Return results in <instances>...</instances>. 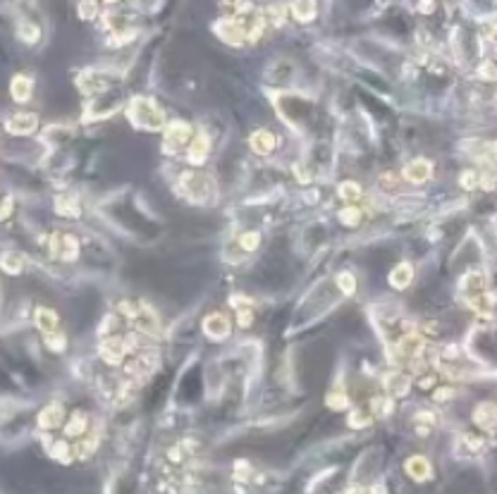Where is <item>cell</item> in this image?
Here are the masks:
<instances>
[{
  "mask_svg": "<svg viewBox=\"0 0 497 494\" xmlns=\"http://www.w3.org/2000/svg\"><path fill=\"white\" fill-rule=\"evenodd\" d=\"M335 287L340 289L345 296L357 294V287H359L357 275H354L352 270H342V272H337V277H335Z\"/></svg>",
  "mask_w": 497,
  "mask_h": 494,
  "instance_id": "obj_17",
  "label": "cell"
},
{
  "mask_svg": "<svg viewBox=\"0 0 497 494\" xmlns=\"http://www.w3.org/2000/svg\"><path fill=\"white\" fill-rule=\"evenodd\" d=\"M86 427H88L86 413H84V410H74V413L69 415L67 425H65V434H67V437H77V439H79L81 434L86 432Z\"/></svg>",
  "mask_w": 497,
  "mask_h": 494,
  "instance_id": "obj_16",
  "label": "cell"
},
{
  "mask_svg": "<svg viewBox=\"0 0 497 494\" xmlns=\"http://www.w3.org/2000/svg\"><path fill=\"white\" fill-rule=\"evenodd\" d=\"M187 153H189V163H194V165H201V163H206L208 160V153H211V136L208 134H197L192 141H189V148H187Z\"/></svg>",
  "mask_w": 497,
  "mask_h": 494,
  "instance_id": "obj_8",
  "label": "cell"
},
{
  "mask_svg": "<svg viewBox=\"0 0 497 494\" xmlns=\"http://www.w3.org/2000/svg\"><path fill=\"white\" fill-rule=\"evenodd\" d=\"M289 15L299 25H311L318 17V0H292L289 3Z\"/></svg>",
  "mask_w": 497,
  "mask_h": 494,
  "instance_id": "obj_6",
  "label": "cell"
},
{
  "mask_svg": "<svg viewBox=\"0 0 497 494\" xmlns=\"http://www.w3.org/2000/svg\"><path fill=\"white\" fill-rule=\"evenodd\" d=\"M34 323L41 332H55L58 325H60V318H58V311L51 306H39L37 311H34Z\"/></svg>",
  "mask_w": 497,
  "mask_h": 494,
  "instance_id": "obj_13",
  "label": "cell"
},
{
  "mask_svg": "<svg viewBox=\"0 0 497 494\" xmlns=\"http://www.w3.org/2000/svg\"><path fill=\"white\" fill-rule=\"evenodd\" d=\"M473 422H476L481 430L493 432L497 430V403L495 401H481L476 408H473Z\"/></svg>",
  "mask_w": 497,
  "mask_h": 494,
  "instance_id": "obj_4",
  "label": "cell"
},
{
  "mask_svg": "<svg viewBox=\"0 0 497 494\" xmlns=\"http://www.w3.org/2000/svg\"><path fill=\"white\" fill-rule=\"evenodd\" d=\"M413 277H416V270H413L411 263H399L392 267V272H390V284H392L395 289H409Z\"/></svg>",
  "mask_w": 497,
  "mask_h": 494,
  "instance_id": "obj_15",
  "label": "cell"
},
{
  "mask_svg": "<svg viewBox=\"0 0 497 494\" xmlns=\"http://www.w3.org/2000/svg\"><path fill=\"white\" fill-rule=\"evenodd\" d=\"M340 199H345V201L361 199V184L354 180H345L340 184Z\"/></svg>",
  "mask_w": 497,
  "mask_h": 494,
  "instance_id": "obj_25",
  "label": "cell"
},
{
  "mask_svg": "<svg viewBox=\"0 0 497 494\" xmlns=\"http://www.w3.org/2000/svg\"><path fill=\"white\" fill-rule=\"evenodd\" d=\"M17 36H20V41H25V44H37L41 39V29L39 25H34V22L22 20L20 25H17Z\"/></svg>",
  "mask_w": 497,
  "mask_h": 494,
  "instance_id": "obj_19",
  "label": "cell"
},
{
  "mask_svg": "<svg viewBox=\"0 0 497 494\" xmlns=\"http://www.w3.org/2000/svg\"><path fill=\"white\" fill-rule=\"evenodd\" d=\"M127 117L137 129H149V132L161 129L165 124V115L163 110L158 108V103L153 98H144V96L134 98L132 103H129Z\"/></svg>",
  "mask_w": 497,
  "mask_h": 494,
  "instance_id": "obj_1",
  "label": "cell"
},
{
  "mask_svg": "<svg viewBox=\"0 0 497 494\" xmlns=\"http://www.w3.org/2000/svg\"><path fill=\"white\" fill-rule=\"evenodd\" d=\"M361 220H364V208H357V206H347L340 211V222L345 225V227H352L357 229L361 225Z\"/></svg>",
  "mask_w": 497,
  "mask_h": 494,
  "instance_id": "obj_18",
  "label": "cell"
},
{
  "mask_svg": "<svg viewBox=\"0 0 497 494\" xmlns=\"http://www.w3.org/2000/svg\"><path fill=\"white\" fill-rule=\"evenodd\" d=\"M22 265H25V255H22L20 251H5V255H3L5 272H10V275H17V272L25 270Z\"/></svg>",
  "mask_w": 497,
  "mask_h": 494,
  "instance_id": "obj_22",
  "label": "cell"
},
{
  "mask_svg": "<svg viewBox=\"0 0 497 494\" xmlns=\"http://www.w3.org/2000/svg\"><path fill=\"white\" fill-rule=\"evenodd\" d=\"M62 406L58 401H53L48 403V406H44L41 408V413H39V427L41 430H55V427H60L62 425Z\"/></svg>",
  "mask_w": 497,
  "mask_h": 494,
  "instance_id": "obj_11",
  "label": "cell"
},
{
  "mask_svg": "<svg viewBox=\"0 0 497 494\" xmlns=\"http://www.w3.org/2000/svg\"><path fill=\"white\" fill-rule=\"evenodd\" d=\"M249 148H251L256 156H270V153L277 148V139L273 132H268V129H258V132H253L249 136Z\"/></svg>",
  "mask_w": 497,
  "mask_h": 494,
  "instance_id": "obj_7",
  "label": "cell"
},
{
  "mask_svg": "<svg viewBox=\"0 0 497 494\" xmlns=\"http://www.w3.org/2000/svg\"><path fill=\"white\" fill-rule=\"evenodd\" d=\"M204 332L213 342H225L230 337V320L223 313H211L204 320Z\"/></svg>",
  "mask_w": 497,
  "mask_h": 494,
  "instance_id": "obj_5",
  "label": "cell"
},
{
  "mask_svg": "<svg viewBox=\"0 0 497 494\" xmlns=\"http://www.w3.org/2000/svg\"><path fill=\"white\" fill-rule=\"evenodd\" d=\"M478 74H481L483 79L495 81L497 79V60H485L481 67H478Z\"/></svg>",
  "mask_w": 497,
  "mask_h": 494,
  "instance_id": "obj_28",
  "label": "cell"
},
{
  "mask_svg": "<svg viewBox=\"0 0 497 494\" xmlns=\"http://www.w3.org/2000/svg\"><path fill=\"white\" fill-rule=\"evenodd\" d=\"M258 246H261V232L249 229V232H244V234L239 236V248H241L244 253L258 251Z\"/></svg>",
  "mask_w": 497,
  "mask_h": 494,
  "instance_id": "obj_24",
  "label": "cell"
},
{
  "mask_svg": "<svg viewBox=\"0 0 497 494\" xmlns=\"http://www.w3.org/2000/svg\"><path fill=\"white\" fill-rule=\"evenodd\" d=\"M77 15L81 22H93L98 17V0H77Z\"/></svg>",
  "mask_w": 497,
  "mask_h": 494,
  "instance_id": "obj_21",
  "label": "cell"
},
{
  "mask_svg": "<svg viewBox=\"0 0 497 494\" xmlns=\"http://www.w3.org/2000/svg\"><path fill=\"white\" fill-rule=\"evenodd\" d=\"M10 215H13V196H8V199H5V208H3V220H8Z\"/></svg>",
  "mask_w": 497,
  "mask_h": 494,
  "instance_id": "obj_29",
  "label": "cell"
},
{
  "mask_svg": "<svg viewBox=\"0 0 497 494\" xmlns=\"http://www.w3.org/2000/svg\"><path fill=\"white\" fill-rule=\"evenodd\" d=\"M371 413L376 418H385V415L392 413V396H373L371 399Z\"/></svg>",
  "mask_w": 497,
  "mask_h": 494,
  "instance_id": "obj_23",
  "label": "cell"
},
{
  "mask_svg": "<svg viewBox=\"0 0 497 494\" xmlns=\"http://www.w3.org/2000/svg\"><path fill=\"white\" fill-rule=\"evenodd\" d=\"M383 387H385V392L390 396H404L411 387V380H409V375H402L399 370H392L383 378Z\"/></svg>",
  "mask_w": 497,
  "mask_h": 494,
  "instance_id": "obj_12",
  "label": "cell"
},
{
  "mask_svg": "<svg viewBox=\"0 0 497 494\" xmlns=\"http://www.w3.org/2000/svg\"><path fill=\"white\" fill-rule=\"evenodd\" d=\"M105 5H112V3H120V0H103Z\"/></svg>",
  "mask_w": 497,
  "mask_h": 494,
  "instance_id": "obj_31",
  "label": "cell"
},
{
  "mask_svg": "<svg viewBox=\"0 0 497 494\" xmlns=\"http://www.w3.org/2000/svg\"><path fill=\"white\" fill-rule=\"evenodd\" d=\"M347 425L352 427V430H361V427L371 425V415H369V413H364V410H361V408H357V410H352V413H349Z\"/></svg>",
  "mask_w": 497,
  "mask_h": 494,
  "instance_id": "obj_27",
  "label": "cell"
},
{
  "mask_svg": "<svg viewBox=\"0 0 497 494\" xmlns=\"http://www.w3.org/2000/svg\"><path fill=\"white\" fill-rule=\"evenodd\" d=\"M10 93H13L17 103H29L34 96V79L27 74H17L13 84H10Z\"/></svg>",
  "mask_w": 497,
  "mask_h": 494,
  "instance_id": "obj_14",
  "label": "cell"
},
{
  "mask_svg": "<svg viewBox=\"0 0 497 494\" xmlns=\"http://www.w3.org/2000/svg\"><path fill=\"white\" fill-rule=\"evenodd\" d=\"M402 177L411 184H423L433 177V163L428 158H413L411 163H406V168L402 170Z\"/></svg>",
  "mask_w": 497,
  "mask_h": 494,
  "instance_id": "obj_3",
  "label": "cell"
},
{
  "mask_svg": "<svg viewBox=\"0 0 497 494\" xmlns=\"http://www.w3.org/2000/svg\"><path fill=\"white\" fill-rule=\"evenodd\" d=\"M165 139L173 141V148L180 146V144H189L194 139V129L192 124L185 122V120H173L165 127Z\"/></svg>",
  "mask_w": 497,
  "mask_h": 494,
  "instance_id": "obj_9",
  "label": "cell"
},
{
  "mask_svg": "<svg viewBox=\"0 0 497 494\" xmlns=\"http://www.w3.org/2000/svg\"><path fill=\"white\" fill-rule=\"evenodd\" d=\"M404 470L411 480H418V482L433 478V466H430V461L425 456H409L404 463Z\"/></svg>",
  "mask_w": 497,
  "mask_h": 494,
  "instance_id": "obj_10",
  "label": "cell"
},
{
  "mask_svg": "<svg viewBox=\"0 0 497 494\" xmlns=\"http://www.w3.org/2000/svg\"><path fill=\"white\" fill-rule=\"evenodd\" d=\"M241 3H244V0H223V5H227L230 10H237Z\"/></svg>",
  "mask_w": 497,
  "mask_h": 494,
  "instance_id": "obj_30",
  "label": "cell"
},
{
  "mask_svg": "<svg viewBox=\"0 0 497 494\" xmlns=\"http://www.w3.org/2000/svg\"><path fill=\"white\" fill-rule=\"evenodd\" d=\"M5 129H8L13 136H29L39 129V117L37 112H17V115L8 117L5 122Z\"/></svg>",
  "mask_w": 497,
  "mask_h": 494,
  "instance_id": "obj_2",
  "label": "cell"
},
{
  "mask_svg": "<svg viewBox=\"0 0 497 494\" xmlns=\"http://www.w3.org/2000/svg\"><path fill=\"white\" fill-rule=\"evenodd\" d=\"M44 344H46V349L53 351V354H62V351L67 349V337H65L60 330L46 332V335H44Z\"/></svg>",
  "mask_w": 497,
  "mask_h": 494,
  "instance_id": "obj_20",
  "label": "cell"
},
{
  "mask_svg": "<svg viewBox=\"0 0 497 494\" xmlns=\"http://www.w3.org/2000/svg\"><path fill=\"white\" fill-rule=\"evenodd\" d=\"M325 403H328V408H333V410H345L349 406V396L345 394V392H330L328 399H325Z\"/></svg>",
  "mask_w": 497,
  "mask_h": 494,
  "instance_id": "obj_26",
  "label": "cell"
}]
</instances>
